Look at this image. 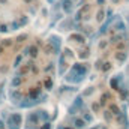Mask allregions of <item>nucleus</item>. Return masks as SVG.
Returning a JSON list of instances; mask_svg holds the SVG:
<instances>
[{
	"instance_id": "obj_1",
	"label": "nucleus",
	"mask_w": 129,
	"mask_h": 129,
	"mask_svg": "<svg viewBox=\"0 0 129 129\" xmlns=\"http://www.w3.org/2000/svg\"><path fill=\"white\" fill-rule=\"evenodd\" d=\"M54 69L53 54L45 47H39L27 57L18 72V89L23 93H32L42 89Z\"/></svg>"
},
{
	"instance_id": "obj_2",
	"label": "nucleus",
	"mask_w": 129,
	"mask_h": 129,
	"mask_svg": "<svg viewBox=\"0 0 129 129\" xmlns=\"http://www.w3.org/2000/svg\"><path fill=\"white\" fill-rule=\"evenodd\" d=\"M126 39L120 38L117 33H110V39L102 42V50L99 48V57L108 66H116L117 60L126 56Z\"/></svg>"
},
{
	"instance_id": "obj_3",
	"label": "nucleus",
	"mask_w": 129,
	"mask_h": 129,
	"mask_svg": "<svg viewBox=\"0 0 129 129\" xmlns=\"http://www.w3.org/2000/svg\"><path fill=\"white\" fill-rule=\"evenodd\" d=\"M9 45H11V44H9ZM9 45L5 47V48H0V78L6 74L8 66L11 63V60H12V56H11L9 53H6L8 48H9Z\"/></svg>"
},
{
	"instance_id": "obj_4",
	"label": "nucleus",
	"mask_w": 129,
	"mask_h": 129,
	"mask_svg": "<svg viewBox=\"0 0 129 129\" xmlns=\"http://www.w3.org/2000/svg\"><path fill=\"white\" fill-rule=\"evenodd\" d=\"M98 129H122V125H117V123L113 120V117H111L107 125H101Z\"/></svg>"
}]
</instances>
